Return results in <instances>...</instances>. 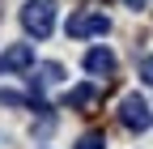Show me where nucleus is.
<instances>
[{
	"label": "nucleus",
	"mask_w": 153,
	"mask_h": 149,
	"mask_svg": "<svg viewBox=\"0 0 153 149\" xmlns=\"http://www.w3.org/2000/svg\"><path fill=\"white\" fill-rule=\"evenodd\" d=\"M22 26H26L30 39H47L55 30V4L51 0H30V4H22Z\"/></svg>",
	"instance_id": "obj_1"
},
{
	"label": "nucleus",
	"mask_w": 153,
	"mask_h": 149,
	"mask_svg": "<svg viewBox=\"0 0 153 149\" xmlns=\"http://www.w3.org/2000/svg\"><path fill=\"white\" fill-rule=\"evenodd\" d=\"M119 124L128 128V132H149L153 128V111L140 94H123L119 98Z\"/></svg>",
	"instance_id": "obj_2"
},
{
	"label": "nucleus",
	"mask_w": 153,
	"mask_h": 149,
	"mask_svg": "<svg viewBox=\"0 0 153 149\" xmlns=\"http://www.w3.org/2000/svg\"><path fill=\"white\" fill-rule=\"evenodd\" d=\"M64 30H68V39H94V34H111V17H106V13L85 9V13H72Z\"/></svg>",
	"instance_id": "obj_3"
},
{
	"label": "nucleus",
	"mask_w": 153,
	"mask_h": 149,
	"mask_svg": "<svg viewBox=\"0 0 153 149\" xmlns=\"http://www.w3.org/2000/svg\"><path fill=\"white\" fill-rule=\"evenodd\" d=\"M30 64H34L30 43H13V47H4V51H0V77H4V72H26Z\"/></svg>",
	"instance_id": "obj_4"
},
{
	"label": "nucleus",
	"mask_w": 153,
	"mask_h": 149,
	"mask_svg": "<svg viewBox=\"0 0 153 149\" xmlns=\"http://www.w3.org/2000/svg\"><path fill=\"white\" fill-rule=\"evenodd\" d=\"M85 68L94 72V77H111V72H115V51H106V47H89V51H85Z\"/></svg>",
	"instance_id": "obj_5"
},
{
	"label": "nucleus",
	"mask_w": 153,
	"mask_h": 149,
	"mask_svg": "<svg viewBox=\"0 0 153 149\" xmlns=\"http://www.w3.org/2000/svg\"><path fill=\"white\" fill-rule=\"evenodd\" d=\"M64 102H68L72 111H89L94 102H98V89H94V85H72L68 94H64Z\"/></svg>",
	"instance_id": "obj_6"
},
{
	"label": "nucleus",
	"mask_w": 153,
	"mask_h": 149,
	"mask_svg": "<svg viewBox=\"0 0 153 149\" xmlns=\"http://www.w3.org/2000/svg\"><path fill=\"white\" fill-rule=\"evenodd\" d=\"M72 149H106V141L98 136V132H85V136H76V145Z\"/></svg>",
	"instance_id": "obj_7"
},
{
	"label": "nucleus",
	"mask_w": 153,
	"mask_h": 149,
	"mask_svg": "<svg viewBox=\"0 0 153 149\" xmlns=\"http://www.w3.org/2000/svg\"><path fill=\"white\" fill-rule=\"evenodd\" d=\"M43 81H47V85H55V81H64V68L55 64V60H47V64H43Z\"/></svg>",
	"instance_id": "obj_8"
},
{
	"label": "nucleus",
	"mask_w": 153,
	"mask_h": 149,
	"mask_svg": "<svg viewBox=\"0 0 153 149\" xmlns=\"http://www.w3.org/2000/svg\"><path fill=\"white\" fill-rule=\"evenodd\" d=\"M140 81L153 85V55H145V60H140Z\"/></svg>",
	"instance_id": "obj_9"
},
{
	"label": "nucleus",
	"mask_w": 153,
	"mask_h": 149,
	"mask_svg": "<svg viewBox=\"0 0 153 149\" xmlns=\"http://www.w3.org/2000/svg\"><path fill=\"white\" fill-rule=\"evenodd\" d=\"M0 102H9V107H22V94H13V89H0Z\"/></svg>",
	"instance_id": "obj_10"
},
{
	"label": "nucleus",
	"mask_w": 153,
	"mask_h": 149,
	"mask_svg": "<svg viewBox=\"0 0 153 149\" xmlns=\"http://www.w3.org/2000/svg\"><path fill=\"white\" fill-rule=\"evenodd\" d=\"M123 4H128V9H145L149 0H123Z\"/></svg>",
	"instance_id": "obj_11"
}]
</instances>
